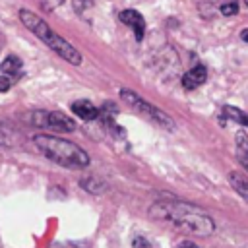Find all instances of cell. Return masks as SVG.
<instances>
[{
  "mask_svg": "<svg viewBox=\"0 0 248 248\" xmlns=\"http://www.w3.org/2000/svg\"><path fill=\"white\" fill-rule=\"evenodd\" d=\"M240 37H242V39H244V41H248V29H244V31H242V35H240Z\"/></svg>",
  "mask_w": 248,
  "mask_h": 248,
  "instance_id": "obj_20",
  "label": "cell"
},
{
  "mask_svg": "<svg viewBox=\"0 0 248 248\" xmlns=\"http://www.w3.org/2000/svg\"><path fill=\"white\" fill-rule=\"evenodd\" d=\"M118 17H120L122 23H126L130 29H134V35H136L138 41L143 39V33H145V19H143V16H141L140 12H136V10H124V12H120Z\"/></svg>",
  "mask_w": 248,
  "mask_h": 248,
  "instance_id": "obj_5",
  "label": "cell"
},
{
  "mask_svg": "<svg viewBox=\"0 0 248 248\" xmlns=\"http://www.w3.org/2000/svg\"><path fill=\"white\" fill-rule=\"evenodd\" d=\"M229 182H231V186L240 194V198H244V200L248 202V182H246L238 172H231V174H229Z\"/></svg>",
  "mask_w": 248,
  "mask_h": 248,
  "instance_id": "obj_10",
  "label": "cell"
},
{
  "mask_svg": "<svg viewBox=\"0 0 248 248\" xmlns=\"http://www.w3.org/2000/svg\"><path fill=\"white\" fill-rule=\"evenodd\" d=\"M48 128L58 130V132H74L76 122L64 112H48Z\"/></svg>",
  "mask_w": 248,
  "mask_h": 248,
  "instance_id": "obj_6",
  "label": "cell"
},
{
  "mask_svg": "<svg viewBox=\"0 0 248 248\" xmlns=\"http://www.w3.org/2000/svg\"><path fill=\"white\" fill-rule=\"evenodd\" d=\"M238 159H240V163H242V167L248 170V153H242V155H238Z\"/></svg>",
  "mask_w": 248,
  "mask_h": 248,
  "instance_id": "obj_18",
  "label": "cell"
},
{
  "mask_svg": "<svg viewBox=\"0 0 248 248\" xmlns=\"http://www.w3.org/2000/svg\"><path fill=\"white\" fill-rule=\"evenodd\" d=\"M236 12H238V4L236 2H229V4H223L221 6V14H225V16H232Z\"/></svg>",
  "mask_w": 248,
  "mask_h": 248,
  "instance_id": "obj_15",
  "label": "cell"
},
{
  "mask_svg": "<svg viewBox=\"0 0 248 248\" xmlns=\"http://www.w3.org/2000/svg\"><path fill=\"white\" fill-rule=\"evenodd\" d=\"M43 10H46V12H52V10H56V8H60L62 6V2L64 0H35Z\"/></svg>",
  "mask_w": 248,
  "mask_h": 248,
  "instance_id": "obj_13",
  "label": "cell"
},
{
  "mask_svg": "<svg viewBox=\"0 0 248 248\" xmlns=\"http://www.w3.org/2000/svg\"><path fill=\"white\" fill-rule=\"evenodd\" d=\"M83 188L87 192H91V194H101V192H105L107 184L103 180H99V178H87V180H83Z\"/></svg>",
  "mask_w": 248,
  "mask_h": 248,
  "instance_id": "obj_12",
  "label": "cell"
},
{
  "mask_svg": "<svg viewBox=\"0 0 248 248\" xmlns=\"http://www.w3.org/2000/svg\"><path fill=\"white\" fill-rule=\"evenodd\" d=\"M72 110H74V114L79 116L81 120H95V118L99 116V108L93 107V105H91L89 101H85V99L76 101V103L72 105Z\"/></svg>",
  "mask_w": 248,
  "mask_h": 248,
  "instance_id": "obj_8",
  "label": "cell"
},
{
  "mask_svg": "<svg viewBox=\"0 0 248 248\" xmlns=\"http://www.w3.org/2000/svg\"><path fill=\"white\" fill-rule=\"evenodd\" d=\"M134 248H149V242L145 238H134Z\"/></svg>",
  "mask_w": 248,
  "mask_h": 248,
  "instance_id": "obj_17",
  "label": "cell"
},
{
  "mask_svg": "<svg viewBox=\"0 0 248 248\" xmlns=\"http://www.w3.org/2000/svg\"><path fill=\"white\" fill-rule=\"evenodd\" d=\"M149 215L159 221L172 223V227L198 236H207L215 229L213 219L205 215L200 207L184 202H176V200H165V202L153 203L149 209Z\"/></svg>",
  "mask_w": 248,
  "mask_h": 248,
  "instance_id": "obj_1",
  "label": "cell"
},
{
  "mask_svg": "<svg viewBox=\"0 0 248 248\" xmlns=\"http://www.w3.org/2000/svg\"><path fill=\"white\" fill-rule=\"evenodd\" d=\"M19 19H21V23H23L33 35H37V37H39L46 46H50L60 58L68 60V62L74 64V66L81 64V54H79L66 39H62L58 33H54L37 14H33L31 10H19Z\"/></svg>",
  "mask_w": 248,
  "mask_h": 248,
  "instance_id": "obj_3",
  "label": "cell"
},
{
  "mask_svg": "<svg viewBox=\"0 0 248 248\" xmlns=\"http://www.w3.org/2000/svg\"><path fill=\"white\" fill-rule=\"evenodd\" d=\"M10 85H12L10 78L2 74V76H0V91H8V89H10Z\"/></svg>",
  "mask_w": 248,
  "mask_h": 248,
  "instance_id": "obj_16",
  "label": "cell"
},
{
  "mask_svg": "<svg viewBox=\"0 0 248 248\" xmlns=\"http://www.w3.org/2000/svg\"><path fill=\"white\" fill-rule=\"evenodd\" d=\"M37 149L50 161H54L60 167L66 169H83L89 165V155L78 145L72 143L68 140L62 138H54V136H46V134H39L33 138Z\"/></svg>",
  "mask_w": 248,
  "mask_h": 248,
  "instance_id": "obj_2",
  "label": "cell"
},
{
  "mask_svg": "<svg viewBox=\"0 0 248 248\" xmlns=\"http://www.w3.org/2000/svg\"><path fill=\"white\" fill-rule=\"evenodd\" d=\"M205 79H207L205 68H203V66H196V68H192V70H188V72L184 74L182 85H184L186 89H196V87H200Z\"/></svg>",
  "mask_w": 248,
  "mask_h": 248,
  "instance_id": "obj_7",
  "label": "cell"
},
{
  "mask_svg": "<svg viewBox=\"0 0 248 248\" xmlns=\"http://www.w3.org/2000/svg\"><path fill=\"white\" fill-rule=\"evenodd\" d=\"M74 8L79 16H83L85 10H91L93 8V0H74Z\"/></svg>",
  "mask_w": 248,
  "mask_h": 248,
  "instance_id": "obj_14",
  "label": "cell"
},
{
  "mask_svg": "<svg viewBox=\"0 0 248 248\" xmlns=\"http://www.w3.org/2000/svg\"><path fill=\"white\" fill-rule=\"evenodd\" d=\"M246 4H248V0H246Z\"/></svg>",
  "mask_w": 248,
  "mask_h": 248,
  "instance_id": "obj_22",
  "label": "cell"
},
{
  "mask_svg": "<svg viewBox=\"0 0 248 248\" xmlns=\"http://www.w3.org/2000/svg\"><path fill=\"white\" fill-rule=\"evenodd\" d=\"M52 248H62V246H60V244H56V246H52Z\"/></svg>",
  "mask_w": 248,
  "mask_h": 248,
  "instance_id": "obj_21",
  "label": "cell"
},
{
  "mask_svg": "<svg viewBox=\"0 0 248 248\" xmlns=\"http://www.w3.org/2000/svg\"><path fill=\"white\" fill-rule=\"evenodd\" d=\"M120 97L126 101V105L128 107H132L136 112H140L141 116H147L149 120H153V122H157L159 126H163V128H167V130H172L174 128V122L170 120V116L169 114H165L163 110H159L157 107H153V105H149L145 99H141V97H138L136 93H132V91H120Z\"/></svg>",
  "mask_w": 248,
  "mask_h": 248,
  "instance_id": "obj_4",
  "label": "cell"
},
{
  "mask_svg": "<svg viewBox=\"0 0 248 248\" xmlns=\"http://www.w3.org/2000/svg\"><path fill=\"white\" fill-rule=\"evenodd\" d=\"M0 70H2L4 76H16V74H19V70H21V60H19L17 56L10 54V56H6V58L2 60Z\"/></svg>",
  "mask_w": 248,
  "mask_h": 248,
  "instance_id": "obj_9",
  "label": "cell"
},
{
  "mask_svg": "<svg viewBox=\"0 0 248 248\" xmlns=\"http://www.w3.org/2000/svg\"><path fill=\"white\" fill-rule=\"evenodd\" d=\"M178 248H198V246H196L194 242H182V244H180Z\"/></svg>",
  "mask_w": 248,
  "mask_h": 248,
  "instance_id": "obj_19",
  "label": "cell"
},
{
  "mask_svg": "<svg viewBox=\"0 0 248 248\" xmlns=\"http://www.w3.org/2000/svg\"><path fill=\"white\" fill-rule=\"evenodd\" d=\"M231 120H234V122H238V124H244V126H248V112H244V110H240V108H234V107H225V110H223Z\"/></svg>",
  "mask_w": 248,
  "mask_h": 248,
  "instance_id": "obj_11",
  "label": "cell"
}]
</instances>
